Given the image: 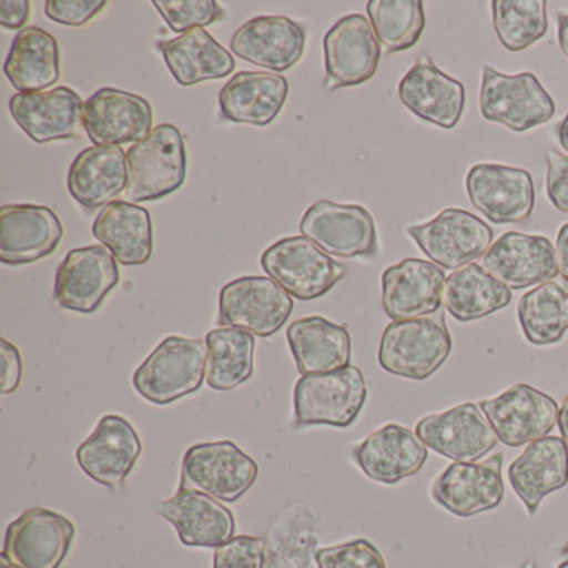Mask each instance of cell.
Masks as SVG:
<instances>
[{
  "label": "cell",
  "mask_w": 568,
  "mask_h": 568,
  "mask_svg": "<svg viewBox=\"0 0 568 568\" xmlns=\"http://www.w3.org/2000/svg\"><path fill=\"white\" fill-rule=\"evenodd\" d=\"M450 352V332L440 308L427 317L388 324L381 338L378 364L397 377L425 381L444 365Z\"/></svg>",
  "instance_id": "obj_1"
},
{
  "label": "cell",
  "mask_w": 568,
  "mask_h": 568,
  "mask_svg": "<svg viewBox=\"0 0 568 568\" xmlns=\"http://www.w3.org/2000/svg\"><path fill=\"white\" fill-rule=\"evenodd\" d=\"M207 345L197 338L169 335L132 377L135 390L154 405H169L195 394L204 384Z\"/></svg>",
  "instance_id": "obj_2"
},
{
  "label": "cell",
  "mask_w": 568,
  "mask_h": 568,
  "mask_svg": "<svg viewBox=\"0 0 568 568\" xmlns=\"http://www.w3.org/2000/svg\"><path fill=\"white\" fill-rule=\"evenodd\" d=\"M129 185L125 197L134 204L168 197L184 184L187 151L181 131L172 124L152 129L128 151Z\"/></svg>",
  "instance_id": "obj_3"
},
{
  "label": "cell",
  "mask_w": 568,
  "mask_h": 568,
  "mask_svg": "<svg viewBox=\"0 0 568 568\" xmlns=\"http://www.w3.org/2000/svg\"><path fill=\"white\" fill-rule=\"evenodd\" d=\"M367 398V384L361 368L351 367L334 374L302 375L294 390V425H332L351 427Z\"/></svg>",
  "instance_id": "obj_4"
},
{
  "label": "cell",
  "mask_w": 568,
  "mask_h": 568,
  "mask_svg": "<svg viewBox=\"0 0 568 568\" xmlns=\"http://www.w3.org/2000/svg\"><path fill=\"white\" fill-rule=\"evenodd\" d=\"M478 105L485 121L497 122L514 132L530 131L555 115L554 99L537 75L531 72L501 74L490 65L481 68Z\"/></svg>",
  "instance_id": "obj_5"
},
{
  "label": "cell",
  "mask_w": 568,
  "mask_h": 568,
  "mask_svg": "<svg viewBox=\"0 0 568 568\" xmlns=\"http://www.w3.org/2000/svg\"><path fill=\"white\" fill-rule=\"evenodd\" d=\"M261 264L291 297L305 302L324 297L345 275L344 265L304 235L275 242L262 254Z\"/></svg>",
  "instance_id": "obj_6"
},
{
  "label": "cell",
  "mask_w": 568,
  "mask_h": 568,
  "mask_svg": "<svg viewBox=\"0 0 568 568\" xmlns=\"http://www.w3.org/2000/svg\"><path fill=\"white\" fill-rule=\"evenodd\" d=\"M257 475V464L234 442H204L185 452L179 488L232 504L251 490Z\"/></svg>",
  "instance_id": "obj_7"
},
{
  "label": "cell",
  "mask_w": 568,
  "mask_h": 568,
  "mask_svg": "<svg viewBox=\"0 0 568 568\" xmlns=\"http://www.w3.org/2000/svg\"><path fill=\"white\" fill-rule=\"evenodd\" d=\"M294 311V298L271 277L247 275L229 282L219 297V324L255 337L277 334Z\"/></svg>",
  "instance_id": "obj_8"
},
{
  "label": "cell",
  "mask_w": 568,
  "mask_h": 568,
  "mask_svg": "<svg viewBox=\"0 0 568 568\" xmlns=\"http://www.w3.org/2000/svg\"><path fill=\"white\" fill-rule=\"evenodd\" d=\"M407 234L434 264L448 271L474 264L494 241L491 229L462 209H445L427 224L410 225Z\"/></svg>",
  "instance_id": "obj_9"
},
{
  "label": "cell",
  "mask_w": 568,
  "mask_h": 568,
  "mask_svg": "<svg viewBox=\"0 0 568 568\" xmlns=\"http://www.w3.org/2000/svg\"><path fill=\"white\" fill-rule=\"evenodd\" d=\"M301 232L334 257H372L377 254L375 221L362 205L315 202L302 217Z\"/></svg>",
  "instance_id": "obj_10"
},
{
  "label": "cell",
  "mask_w": 568,
  "mask_h": 568,
  "mask_svg": "<svg viewBox=\"0 0 568 568\" xmlns=\"http://www.w3.org/2000/svg\"><path fill=\"white\" fill-rule=\"evenodd\" d=\"M478 407L490 422L495 435L507 447H520L548 437L558 422L557 402L527 384L507 388L495 398H484Z\"/></svg>",
  "instance_id": "obj_11"
},
{
  "label": "cell",
  "mask_w": 568,
  "mask_h": 568,
  "mask_svg": "<svg viewBox=\"0 0 568 568\" xmlns=\"http://www.w3.org/2000/svg\"><path fill=\"white\" fill-rule=\"evenodd\" d=\"M415 434L442 457L462 464L480 460L498 440L490 422L474 402L427 415L415 425Z\"/></svg>",
  "instance_id": "obj_12"
},
{
  "label": "cell",
  "mask_w": 568,
  "mask_h": 568,
  "mask_svg": "<svg viewBox=\"0 0 568 568\" xmlns=\"http://www.w3.org/2000/svg\"><path fill=\"white\" fill-rule=\"evenodd\" d=\"M74 535V524L64 515L32 508L9 525L2 554L18 568H59Z\"/></svg>",
  "instance_id": "obj_13"
},
{
  "label": "cell",
  "mask_w": 568,
  "mask_h": 568,
  "mask_svg": "<svg viewBox=\"0 0 568 568\" xmlns=\"http://www.w3.org/2000/svg\"><path fill=\"white\" fill-rule=\"evenodd\" d=\"M119 281L118 261L104 245L72 248L55 274L54 297L68 311L94 314Z\"/></svg>",
  "instance_id": "obj_14"
},
{
  "label": "cell",
  "mask_w": 568,
  "mask_h": 568,
  "mask_svg": "<svg viewBox=\"0 0 568 568\" xmlns=\"http://www.w3.org/2000/svg\"><path fill=\"white\" fill-rule=\"evenodd\" d=\"M465 187L471 205L494 224H520L534 212V179L524 169L477 164Z\"/></svg>",
  "instance_id": "obj_15"
},
{
  "label": "cell",
  "mask_w": 568,
  "mask_h": 568,
  "mask_svg": "<svg viewBox=\"0 0 568 568\" xmlns=\"http://www.w3.org/2000/svg\"><path fill=\"white\" fill-rule=\"evenodd\" d=\"M325 88H354L374 78L381 62V44L371 21L352 14L335 22L325 34Z\"/></svg>",
  "instance_id": "obj_16"
},
{
  "label": "cell",
  "mask_w": 568,
  "mask_h": 568,
  "mask_svg": "<svg viewBox=\"0 0 568 568\" xmlns=\"http://www.w3.org/2000/svg\"><path fill=\"white\" fill-rule=\"evenodd\" d=\"M501 464V454L474 464L455 462L435 478L430 488L432 498L442 508L462 518L494 510L504 500Z\"/></svg>",
  "instance_id": "obj_17"
},
{
  "label": "cell",
  "mask_w": 568,
  "mask_h": 568,
  "mask_svg": "<svg viewBox=\"0 0 568 568\" xmlns=\"http://www.w3.org/2000/svg\"><path fill=\"white\" fill-rule=\"evenodd\" d=\"M141 454V438L131 422L112 414L102 417L91 437L79 445L75 458L92 480L121 490Z\"/></svg>",
  "instance_id": "obj_18"
},
{
  "label": "cell",
  "mask_w": 568,
  "mask_h": 568,
  "mask_svg": "<svg viewBox=\"0 0 568 568\" xmlns=\"http://www.w3.org/2000/svg\"><path fill=\"white\" fill-rule=\"evenodd\" d=\"M480 267L510 288L521 291L558 275L555 247L544 235L507 232L480 257Z\"/></svg>",
  "instance_id": "obj_19"
},
{
  "label": "cell",
  "mask_w": 568,
  "mask_h": 568,
  "mask_svg": "<svg viewBox=\"0 0 568 568\" xmlns=\"http://www.w3.org/2000/svg\"><path fill=\"white\" fill-rule=\"evenodd\" d=\"M148 99L121 89L102 88L84 102L82 125L95 145L138 144L152 132Z\"/></svg>",
  "instance_id": "obj_20"
},
{
  "label": "cell",
  "mask_w": 568,
  "mask_h": 568,
  "mask_svg": "<svg viewBox=\"0 0 568 568\" xmlns=\"http://www.w3.org/2000/svg\"><path fill=\"white\" fill-rule=\"evenodd\" d=\"M444 268L422 258H405L382 274V305L392 322L414 321L440 311Z\"/></svg>",
  "instance_id": "obj_21"
},
{
  "label": "cell",
  "mask_w": 568,
  "mask_h": 568,
  "mask_svg": "<svg viewBox=\"0 0 568 568\" xmlns=\"http://www.w3.org/2000/svg\"><path fill=\"white\" fill-rule=\"evenodd\" d=\"M64 237L58 214L44 205L14 204L0 209V261L34 264L54 254Z\"/></svg>",
  "instance_id": "obj_22"
},
{
  "label": "cell",
  "mask_w": 568,
  "mask_h": 568,
  "mask_svg": "<svg viewBox=\"0 0 568 568\" xmlns=\"http://www.w3.org/2000/svg\"><path fill=\"white\" fill-rule=\"evenodd\" d=\"M304 26L284 16H261L235 31L231 49L242 61L267 71H291L305 51Z\"/></svg>",
  "instance_id": "obj_23"
},
{
  "label": "cell",
  "mask_w": 568,
  "mask_h": 568,
  "mask_svg": "<svg viewBox=\"0 0 568 568\" xmlns=\"http://www.w3.org/2000/svg\"><path fill=\"white\" fill-rule=\"evenodd\" d=\"M9 109L19 128L36 144L75 139L84 129V102L74 89L65 85L51 91L12 95Z\"/></svg>",
  "instance_id": "obj_24"
},
{
  "label": "cell",
  "mask_w": 568,
  "mask_h": 568,
  "mask_svg": "<svg viewBox=\"0 0 568 568\" xmlns=\"http://www.w3.org/2000/svg\"><path fill=\"white\" fill-rule=\"evenodd\" d=\"M398 99L418 119L448 131L464 114L465 88L424 55L398 84Z\"/></svg>",
  "instance_id": "obj_25"
},
{
  "label": "cell",
  "mask_w": 568,
  "mask_h": 568,
  "mask_svg": "<svg viewBox=\"0 0 568 568\" xmlns=\"http://www.w3.org/2000/svg\"><path fill=\"white\" fill-rule=\"evenodd\" d=\"M154 510L178 530L187 547L217 548L234 538L232 511L202 491L179 488L174 497L155 505Z\"/></svg>",
  "instance_id": "obj_26"
},
{
  "label": "cell",
  "mask_w": 568,
  "mask_h": 568,
  "mask_svg": "<svg viewBox=\"0 0 568 568\" xmlns=\"http://www.w3.org/2000/svg\"><path fill=\"white\" fill-rule=\"evenodd\" d=\"M427 445L417 434L397 424L372 432L354 448V460L371 480L395 485L418 474L427 462Z\"/></svg>",
  "instance_id": "obj_27"
},
{
  "label": "cell",
  "mask_w": 568,
  "mask_h": 568,
  "mask_svg": "<svg viewBox=\"0 0 568 568\" xmlns=\"http://www.w3.org/2000/svg\"><path fill=\"white\" fill-rule=\"evenodd\" d=\"M508 480L528 514H537L541 500L568 484V448L561 437L531 442L508 467Z\"/></svg>",
  "instance_id": "obj_28"
},
{
  "label": "cell",
  "mask_w": 568,
  "mask_h": 568,
  "mask_svg": "<svg viewBox=\"0 0 568 568\" xmlns=\"http://www.w3.org/2000/svg\"><path fill=\"white\" fill-rule=\"evenodd\" d=\"M128 185V152L115 145L85 149L69 169V194L85 209L112 204Z\"/></svg>",
  "instance_id": "obj_29"
},
{
  "label": "cell",
  "mask_w": 568,
  "mask_h": 568,
  "mask_svg": "<svg viewBox=\"0 0 568 568\" xmlns=\"http://www.w3.org/2000/svg\"><path fill=\"white\" fill-rule=\"evenodd\" d=\"M287 94L284 75L242 71L221 89L219 105L227 121L265 128L281 114Z\"/></svg>",
  "instance_id": "obj_30"
},
{
  "label": "cell",
  "mask_w": 568,
  "mask_h": 568,
  "mask_svg": "<svg viewBox=\"0 0 568 568\" xmlns=\"http://www.w3.org/2000/svg\"><path fill=\"white\" fill-rule=\"evenodd\" d=\"M292 355L302 375H324L351 367V334L344 325L312 315L287 328Z\"/></svg>",
  "instance_id": "obj_31"
},
{
  "label": "cell",
  "mask_w": 568,
  "mask_h": 568,
  "mask_svg": "<svg viewBox=\"0 0 568 568\" xmlns=\"http://www.w3.org/2000/svg\"><path fill=\"white\" fill-rule=\"evenodd\" d=\"M92 234L122 265H144L151 261L154 242L148 209L131 202H112L95 219Z\"/></svg>",
  "instance_id": "obj_32"
},
{
  "label": "cell",
  "mask_w": 568,
  "mask_h": 568,
  "mask_svg": "<svg viewBox=\"0 0 568 568\" xmlns=\"http://www.w3.org/2000/svg\"><path fill=\"white\" fill-rule=\"evenodd\" d=\"M158 48L164 55L169 71L182 88L224 79L235 71L231 52L204 29L185 32L181 38L161 42Z\"/></svg>",
  "instance_id": "obj_33"
},
{
  "label": "cell",
  "mask_w": 568,
  "mask_h": 568,
  "mask_svg": "<svg viewBox=\"0 0 568 568\" xmlns=\"http://www.w3.org/2000/svg\"><path fill=\"white\" fill-rule=\"evenodd\" d=\"M4 72L19 94L44 92L61 79V52L54 36L44 29L26 28L16 36Z\"/></svg>",
  "instance_id": "obj_34"
},
{
  "label": "cell",
  "mask_w": 568,
  "mask_h": 568,
  "mask_svg": "<svg viewBox=\"0 0 568 568\" xmlns=\"http://www.w3.org/2000/svg\"><path fill=\"white\" fill-rule=\"evenodd\" d=\"M510 302V288L478 264L457 268L445 281L444 307L455 321H478L507 307Z\"/></svg>",
  "instance_id": "obj_35"
},
{
  "label": "cell",
  "mask_w": 568,
  "mask_h": 568,
  "mask_svg": "<svg viewBox=\"0 0 568 568\" xmlns=\"http://www.w3.org/2000/svg\"><path fill=\"white\" fill-rule=\"evenodd\" d=\"M518 322L531 345L557 344L568 331V278L557 275L521 295Z\"/></svg>",
  "instance_id": "obj_36"
},
{
  "label": "cell",
  "mask_w": 568,
  "mask_h": 568,
  "mask_svg": "<svg viewBox=\"0 0 568 568\" xmlns=\"http://www.w3.org/2000/svg\"><path fill=\"white\" fill-rule=\"evenodd\" d=\"M205 345V381L214 390H234L254 374L255 335L234 327L214 328Z\"/></svg>",
  "instance_id": "obj_37"
},
{
  "label": "cell",
  "mask_w": 568,
  "mask_h": 568,
  "mask_svg": "<svg viewBox=\"0 0 568 568\" xmlns=\"http://www.w3.org/2000/svg\"><path fill=\"white\" fill-rule=\"evenodd\" d=\"M367 14L378 44L387 54L408 51L424 34V2L420 0H371Z\"/></svg>",
  "instance_id": "obj_38"
},
{
  "label": "cell",
  "mask_w": 568,
  "mask_h": 568,
  "mask_svg": "<svg viewBox=\"0 0 568 568\" xmlns=\"http://www.w3.org/2000/svg\"><path fill=\"white\" fill-rule=\"evenodd\" d=\"M491 21L498 41L507 51L521 52L548 31L545 0H494Z\"/></svg>",
  "instance_id": "obj_39"
},
{
  "label": "cell",
  "mask_w": 568,
  "mask_h": 568,
  "mask_svg": "<svg viewBox=\"0 0 568 568\" xmlns=\"http://www.w3.org/2000/svg\"><path fill=\"white\" fill-rule=\"evenodd\" d=\"M154 6L178 34L217 24L227 16L215 0H154Z\"/></svg>",
  "instance_id": "obj_40"
},
{
  "label": "cell",
  "mask_w": 568,
  "mask_h": 568,
  "mask_svg": "<svg viewBox=\"0 0 568 568\" xmlns=\"http://www.w3.org/2000/svg\"><path fill=\"white\" fill-rule=\"evenodd\" d=\"M318 568H387L384 555L365 538L317 550Z\"/></svg>",
  "instance_id": "obj_41"
},
{
  "label": "cell",
  "mask_w": 568,
  "mask_h": 568,
  "mask_svg": "<svg viewBox=\"0 0 568 568\" xmlns=\"http://www.w3.org/2000/svg\"><path fill=\"white\" fill-rule=\"evenodd\" d=\"M265 545L261 538L241 535L215 548L214 568H264Z\"/></svg>",
  "instance_id": "obj_42"
},
{
  "label": "cell",
  "mask_w": 568,
  "mask_h": 568,
  "mask_svg": "<svg viewBox=\"0 0 568 568\" xmlns=\"http://www.w3.org/2000/svg\"><path fill=\"white\" fill-rule=\"evenodd\" d=\"M108 6L104 0H48L44 12L51 21L69 28H82Z\"/></svg>",
  "instance_id": "obj_43"
},
{
  "label": "cell",
  "mask_w": 568,
  "mask_h": 568,
  "mask_svg": "<svg viewBox=\"0 0 568 568\" xmlns=\"http://www.w3.org/2000/svg\"><path fill=\"white\" fill-rule=\"evenodd\" d=\"M547 195L555 209L568 214V155L547 152Z\"/></svg>",
  "instance_id": "obj_44"
},
{
  "label": "cell",
  "mask_w": 568,
  "mask_h": 568,
  "mask_svg": "<svg viewBox=\"0 0 568 568\" xmlns=\"http://www.w3.org/2000/svg\"><path fill=\"white\" fill-rule=\"evenodd\" d=\"M0 357H2V394H12L21 385V352L11 342L0 338Z\"/></svg>",
  "instance_id": "obj_45"
},
{
  "label": "cell",
  "mask_w": 568,
  "mask_h": 568,
  "mask_svg": "<svg viewBox=\"0 0 568 568\" xmlns=\"http://www.w3.org/2000/svg\"><path fill=\"white\" fill-rule=\"evenodd\" d=\"M31 18L29 0H2L0 2V26L11 31L24 28Z\"/></svg>",
  "instance_id": "obj_46"
},
{
  "label": "cell",
  "mask_w": 568,
  "mask_h": 568,
  "mask_svg": "<svg viewBox=\"0 0 568 568\" xmlns=\"http://www.w3.org/2000/svg\"><path fill=\"white\" fill-rule=\"evenodd\" d=\"M555 255H557L558 272L568 278V224L558 231Z\"/></svg>",
  "instance_id": "obj_47"
},
{
  "label": "cell",
  "mask_w": 568,
  "mask_h": 568,
  "mask_svg": "<svg viewBox=\"0 0 568 568\" xmlns=\"http://www.w3.org/2000/svg\"><path fill=\"white\" fill-rule=\"evenodd\" d=\"M558 45L568 59V16H558Z\"/></svg>",
  "instance_id": "obj_48"
},
{
  "label": "cell",
  "mask_w": 568,
  "mask_h": 568,
  "mask_svg": "<svg viewBox=\"0 0 568 568\" xmlns=\"http://www.w3.org/2000/svg\"><path fill=\"white\" fill-rule=\"evenodd\" d=\"M558 428H560L561 438L568 448V397L561 402L560 412H558Z\"/></svg>",
  "instance_id": "obj_49"
},
{
  "label": "cell",
  "mask_w": 568,
  "mask_h": 568,
  "mask_svg": "<svg viewBox=\"0 0 568 568\" xmlns=\"http://www.w3.org/2000/svg\"><path fill=\"white\" fill-rule=\"evenodd\" d=\"M558 142H560L561 148L568 154V114L564 121L560 122V125L557 128Z\"/></svg>",
  "instance_id": "obj_50"
},
{
  "label": "cell",
  "mask_w": 568,
  "mask_h": 568,
  "mask_svg": "<svg viewBox=\"0 0 568 568\" xmlns=\"http://www.w3.org/2000/svg\"><path fill=\"white\" fill-rule=\"evenodd\" d=\"M0 568H18L9 561V558L4 554L0 555Z\"/></svg>",
  "instance_id": "obj_51"
},
{
  "label": "cell",
  "mask_w": 568,
  "mask_h": 568,
  "mask_svg": "<svg viewBox=\"0 0 568 568\" xmlns=\"http://www.w3.org/2000/svg\"><path fill=\"white\" fill-rule=\"evenodd\" d=\"M520 568H537L534 560H528L527 564L521 565Z\"/></svg>",
  "instance_id": "obj_52"
},
{
  "label": "cell",
  "mask_w": 568,
  "mask_h": 568,
  "mask_svg": "<svg viewBox=\"0 0 568 568\" xmlns=\"http://www.w3.org/2000/svg\"><path fill=\"white\" fill-rule=\"evenodd\" d=\"M557 568H568V560L561 561V564L558 565Z\"/></svg>",
  "instance_id": "obj_53"
}]
</instances>
